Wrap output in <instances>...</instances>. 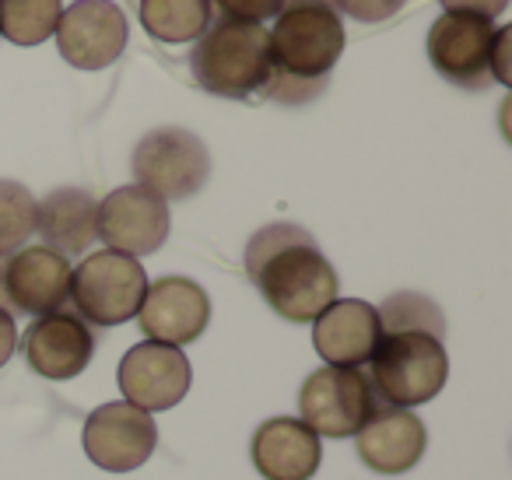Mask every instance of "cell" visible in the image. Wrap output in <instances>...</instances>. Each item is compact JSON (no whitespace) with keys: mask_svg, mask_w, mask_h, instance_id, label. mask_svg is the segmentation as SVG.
<instances>
[{"mask_svg":"<svg viewBox=\"0 0 512 480\" xmlns=\"http://www.w3.org/2000/svg\"><path fill=\"white\" fill-rule=\"evenodd\" d=\"M85 452L99 470L109 473H130L148 463V456L158 445V428L151 414L141 407L120 400L102 403L85 421Z\"/></svg>","mask_w":512,"mask_h":480,"instance_id":"11","label":"cell"},{"mask_svg":"<svg viewBox=\"0 0 512 480\" xmlns=\"http://www.w3.org/2000/svg\"><path fill=\"white\" fill-rule=\"evenodd\" d=\"M218 4V11L225 18H239V22H253V25H264L267 18H278L281 8H285V0H211Z\"/></svg>","mask_w":512,"mask_h":480,"instance_id":"25","label":"cell"},{"mask_svg":"<svg viewBox=\"0 0 512 480\" xmlns=\"http://www.w3.org/2000/svg\"><path fill=\"white\" fill-rule=\"evenodd\" d=\"M365 375L379 403L411 410L442 393L449 379V354L442 340L428 333H383Z\"/></svg>","mask_w":512,"mask_h":480,"instance_id":"4","label":"cell"},{"mask_svg":"<svg viewBox=\"0 0 512 480\" xmlns=\"http://www.w3.org/2000/svg\"><path fill=\"white\" fill-rule=\"evenodd\" d=\"M116 379H120V393L127 396V403L141 407L144 414H155V410H172L190 393L193 372L183 347L148 340L123 354Z\"/></svg>","mask_w":512,"mask_h":480,"instance_id":"12","label":"cell"},{"mask_svg":"<svg viewBox=\"0 0 512 480\" xmlns=\"http://www.w3.org/2000/svg\"><path fill=\"white\" fill-rule=\"evenodd\" d=\"M214 22L211 0H141V25L165 46L197 43Z\"/></svg>","mask_w":512,"mask_h":480,"instance_id":"20","label":"cell"},{"mask_svg":"<svg viewBox=\"0 0 512 480\" xmlns=\"http://www.w3.org/2000/svg\"><path fill=\"white\" fill-rule=\"evenodd\" d=\"M249 456L264 480H313L323 463L320 435L295 417H271L260 424Z\"/></svg>","mask_w":512,"mask_h":480,"instance_id":"18","label":"cell"},{"mask_svg":"<svg viewBox=\"0 0 512 480\" xmlns=\"http://www.w3.org/2000/svg\"><path fill=\"white\" fill-rule=\"evenodd\" d=\"M137 186L162 200H186L211 176V155L204 141L183 127H162L141 137L134 148Z\"/></svg>","mask_w":512,"mask_h":480,"instance_id":"7","label":"cell"},{"mask_svg":"<svg viewBox=\"0 0 512 480\" xmlns=\"http://www.w3.org/2000/svg\"><path fill=\"white\" fill-rule=\"evenodd\" d=\"M18 347V326H15V316L8 309H0V368L8 365L11 354Z\"/></svg>","mask_w":512,"mask_h":480,"instance_id":"28","label":"cell"},{"mask_svg":"<svg viewBox=\"0 0 512 480\" xmlns=\"http://www.w3.org/2000/svg\"><path fill=\"white\" fill-rule=\"evenodd\" d=\"M407 0H334V11L337 15H348L355 22H365V25H376V22H386V18L400 15Z\"/></svg>","mask_w":512,"mask_h":480,"instance_id":"24","label":"cell"},{"mask_svg":"<svg viewBox=\"0 0 512 480\" xmlns=\"http://www.w3.org/2000/svg\"><path fill=\"white\" fill-rule=\"evenodd\" d=\"M509 50H512V29H509V25H502V29H495V39H491L488 71H491V81H498V85H505V88L512 85Z\"/></svg>","mask_w":512,"mask_h":480,"instance_id":"26","label":"cell"},{"mask_svg":"<svg viewBox=\"0 0 512 480\" xmlns=\"http://www.w3.org/2000/svg\"><path fill=\"white\" fill-rule=\"evenodd\" d=\"M4 263H8V256H0V309H8V295H4Z\"/></svg>","mask_w":512,"mask_h":480,"instance_id":"29","label":"cell"},{"mask_svg":"<svg viewBox=\"0 0 512 480\" xmlns=\"http://www.w3.org/2000/svg\"><path fill=\"white\" fill-rule=\"evenodd\" d=\"M246 274L264 302L288 323H313L337 302V274L302 225L274 221L246 246Z\"/></svg>","mask_w":512,"mask_h":480,"instance_id":"1","label":"cell"},{"mask_svg":"<svg viewBox=\"0 0 512 480\" xmlns=\"http://www.w3.org/2000/svg\"><path fill=\"white\" fill-rule=\"evenodd\" d=\"M57 50L78 71H102L127 50V15L113 0H74L60 11Z\"/></svg>","mask_w":512,"mask_h":480,"instance_id":"9","label":"cell"},{"mask_svg":"<svg viewBox=\"0 0 512 480\" xmlns=\"http://www.w3.org/2000/svg\"><path fill=\"white\" fill-rule=\"evenodd\" d=\"M313 347L334 368L369 365L379 337V312L362 298H337L313 319Z\"/></svg>","mask_w":512,"mask_h":480,"instance_id":"16","label":"cell"},{"mask_svg":"<svg viewBox=\"0 0 512 480\" xmlns=\"http://www.w3.org/2000/svg\"><path fill=\"white\" fill-rule=\"evenodd\" d=\"M383 407L372 389L369 375L358 368H316L299 393L302 424L313 428L320 438H348L358 435L362 424Z\"/></svg>","mask_w":512,"mask_h":480,"instance_id":"6","label":"cell"},{"mask_svg":"<svg viewBox=\"0 0 512 480\" xmlns=\"http://www.w3.org/2000/svg\"><path fill=\"white\" fill-rule=\"evenodd\" d=\"M379 330L383 333H428V337H446V316L428 295L418 291H397L379 305Z\"/></svg>","mask_w":512,"mask_h":480,"instance_id":"22","label":"cell"},{"mask_svg":"<svg viewBox=\"0 0 512 480\" xmlns=\"http://www.w3.org/2000/svg\"><path fill=\"white\" fill-rule=\"evenodd\" d=\"M446 11H460V15H481L495 22L505 8H509V0H439Z\"/></svg>","mask_w":512,"mask_h":480,"instance_id":"27","label":"cell"},{"mask_svg":"<svg viewBox=\"0 0 512 480\" xmlns=\"http://www.w3.org/2000/svg\"><path fill=\"white\" fill-rule=\"evenodd\" d=\"M271 39V74L309 85H327L330 71L348 46L344 18L334 11V0H285Z\"/></svg>","mask_w":512,"mask_h":480,"instance_id":"3","label":"cell"},{"mask_svg":"<svg viewBox=\"0 0 512 480\" xmlns=\"http://www.w3.org/2000/svg\"><path fill=\"white\" fill-rule=\"evenodd\" d=\"M148 291V274L134 256L99 249L71 270L74 316L88 326H123L137 316Z\"/></svg>","mask_w":512,"mask_h":480,"instance_id":"5","label":"cell"},{"mask_svg":"<svg viewBox=\"0 0 512 480\" xmlns=\"http://www.w3.org/2000/svg\"><path fill=\"white\" fill-rule=\"evenodd\" d=\"M4 295L11 312L46 316L71 295V260L46 246H22L4 263Z\"/></svg>","mask_w":512,"mask_h":480,"instance_id":"15","label":"cell"},{"mask_svg":"<svg viewBox=\"0 0 512 480\" xmlns=\"http://www.w3.org/2000/svg\"><path fill=\"white\" fill-rule=\"evenodd\" d=\"M137 319H141L148 340L183 347L204 337L207 323H211V298L190 277H162V281L148 284Z\"/></svg>","mask_w":512,"mask_h":480,"instance_id":"13","label":"cell"},{"mask_svg":"<svg viewBox=\"0 0 512 480\" xmlns=\"http://www.w3.org/2000/svg\"><path fill=\"white\" fill-rule=\"evenodd\" d=\"M190 71L204 92L221 99H253L271 81V39L264 25L218 18L190 53Z\"/></svg>","mask_w":512,"mask_h":480,"instance_id":"2","label":"cell"},{"mask_svg":"<svg viewBox=\"0 0 512 480\" xmlns=\"http://www.w3.org/2000/svg\"><path fill=\"white\" fill-rule=\"evenodd\" d=\"M491 39H495V22L491 18L442 11L425 39L428 60L449 85L467 88V92H484L491 85Z\"/></svg>","mask_w":512,"mask_h":480,"instance_id":"8","label":"cell"},{"mask_svg":"<svg viewBox=\"0 0 512 480\" xmlns=\"http://www.w3.org/2000/svg\"><path fill=\"white\" fill-rule=\"evenodd\" d=\"M60 0H0V36L15 46H39L57 32Z\"/></svg>","mask_w":512,"mask_h":480,"instance_id":"21","label":"cell"},{"mask_svg":"<svg viewBox=\"0 0 512 480\" xmlns=\"http://www.w3.org/2000/svg\"><path fill=\"white\" fill-rule=\"evenodd\" d=\"M36 235V197L15 179H0V256H11Z\"/></svg>","mask_w":512,"mask_h":480,"instance_id":"23","label":"cell"},{"mask_svg":"<svg viewBox=\"0 0 512 480\" xmlns=\"http://www.w3.org/2000/svg\"><path fill=\"white\" fill-rule=\"evenodd\" d=\"M95 211L99 200L81 186H60L46 193L36 204V232L46 242V249L60 256H81L92 249L95 235Z\"/></svg>","mask_w":512,"mask_h":480,"instance_id":"19","label":"cell"},{"mask_svg":"<svg viewBox=\"0 0 512 480\" xmlns=\"http://www.w3.org/2000/svg\"><path fill=\"white\" fill-rule=\"evenodd\" d=\"M95 235L113 253L148 256L169 239V204L144 186H120L95 211Z\"/></svg>","mask_w":512,"mask_h":480,"instance_id":"10","label":"cell"},{"mask_svg":"<svg viewBox=\"0 0 512 480\" xmlns=\"http://www.w3.org/2000/svg\"><path fill=\"white\" fill-rule=\"evenodd\" d=\"M95 344L99 340H95L92 326L67 309L36 316V323L22 337V351L29 368L53 382L74 379V375L85 372L92 365Z\"/></svg>","mask_w":512,"mask_h":480,"instance_id":"14","label":"cell"},{"mask_svg":"<svg viewBox=\"0 0 512 480\" xmlns=\"http://www.w3.org/2000/svg\"><path fill=\"white\" fill-rule=\"evenodd\" d=\"M358 456L372 473L383 477H397L421 463L428 449V431L411 410L400 407H379L369 421L362 424V431L355 435Z\"/></svg>","mask_w":512,"mask_h":480,"instance_id":"17","label":"cell"}]
</instances>
